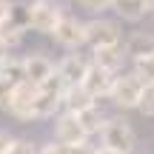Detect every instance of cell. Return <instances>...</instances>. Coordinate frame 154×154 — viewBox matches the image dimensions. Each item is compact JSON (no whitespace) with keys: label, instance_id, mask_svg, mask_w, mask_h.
<instances>
[{"label":"cell","instance_id":"obj_3","mask_svg":"<svg viewBox=\"0 0 154 154\" xmlns=\"http://www.w3.org/2000/svg\"><path fill=\"white\" fill-rule=\"evenodd\" d=\"M26 11H29V29H34L40 34H54L57 23L63 17V11L49 0H32L26 6Z\"/></svg>","mask_w":154,"mask_h":154},{"label":"cell","instance_id":"obj_11","mask_svg":"<svg viewBox=\"0 0 154 154\" xmlns=\"http://www.w3.org/2000/svg\"><path fill=\"white\" fill-rule=\"evenodd\" d=\"M126 49L123 46H109V49H97L94 51V66H100V69H106V72H111V74H117L123 69V63H126Z\"/></svg>","mask_w":154,"mask_h":154},{"label":"cell","instance_id":"obj_20","mask_svg":"<svg viewBox=\"0 0 154 154\" xmlns=\"http://www.w3.org/2000/svg\"><path fill=\"white\" fill-rule=\"evenodd\" d=\"M40 154H72V146L60 143V140H51V143H46L40 149Z\"/></svg>","mask_w":154,"mask_h":154},{"label":"cell","instance_id":"obj_26","mask_svg":"<svg viewBox=\"0 0 154 154\" xmlns=\"http://www.w3.org/2000/svg\"><path fill=\"white\" fill-rule=\"evenodd\" d=\"M72 154H97V149L88 146V143H83V146H72Z\"/></svg>","mask_w":154,"mask_h":154},{"label":"cell","instance_id":"obj_27","mask_svg":"<svg viewBox=\"0 0 154 154\" xmlns=\"http://www.w3.org/2000/svg\"><path fill=\"white\" fill-rule=\"evenodd\" d=\"M9 54H11V49H9V46H6V40L0 37V63H3V60H6V57H9Z\"/></svg>","mask_w":154,"mask_h":154},{"label":"cell","instance_id":"obj_10","mask_svg":"<svg viewBox=\"0 0 154 154\" xmlns=\"http://www.w3.org/2000/svg\"><path fill=\"white\" fill-rule=\"evenodd\" d=\"M23 66H26V80L34 83V86L46 83L51 74H54V63H51L46 54H29V57H23Z\"/></svg>","mask_w":154,"mask_h":154},{"label":"cell","instance_id":"obj_29","mask_svg":"<svg viewBox=\"0 0 154 154\" xmlns=\"http://www.w3.org/2000/svg\"><path fill=\"white\" fill-rule=\"evenodd\" d=\"M146 3V11H154V0H143Z\"/></svg>","mask_w":154,"mask_h":154},{"label":"cell","instance_id":"obj_18","mask_svg":"<svg viewBox=\"0 0 154 154\" xmlns=\"http://www.w3.org/2000/svg\"><path fill=\"white\" fill-rule=\"evenodd\" d=\"M134 74L143 83H154V51L143 57H134Z\"/></svg>","mask_w":154,"mask_h":154},{"label":"cell","instance_id":"obj_5","mask_svg":"<svg viewBox=\"0 0 154 154\" xmlns=\"http://www.w3.org/2000/svg\"><path fill=\"white\" fill-rule=\"evenodd\" d=\"M34 100H37V86L29 83V80H23V83L14 86L6 111L14 114L17 120H34Z\"/></svg>","mask_w":154,"mask_h":154},{"label":"cell","instance_id":"obj_19","mask_svg":"<svg viewBox=\"0 0 154 154\" xmlns=\"http://www.w3.org/2000/svg\"><path fill=\"white\" fill-rule=\"evenodd\" d=\"M137 109L143 111L146 117H154V83H146L143 86V94H140Z\"/></svg>","mask_w":154,"mask_h":154},{"label":"cell","instance_id":"obj_23","mask_svg":"<svg viewBox=\"0 0 154 154\" xmlns=\"http://www.w3.org/2000/svg\"><path fill=\"white\" fill-rule=\"evenodd\" d=\"M9 154H37V151H34V146L29 143V140H14L11 149H9Z\"/></svg>","mask_w":154,"mask_h":154},{"label":"cell","instance_id":"obj_22","mask_svg":"<svg viewBox=\"0 0 154 154\" xmlns=\"http://www.w3.org/2000/svg\"><path fill=\"white\" fill-rule=\"evenodd\" d=\"M83 9L88 11H103V9H111V0H77Z\"/></svg>","mask_w":154,"mask_h":154},{"label":"cell","instance_id":"obj_13","mask_svg":"<svg viewBox=\"0 0 154 154\" xmlns=\"http://www.w3.org/2000/svg\"><path fill=\"white\" fill-rule=\"evenodd\" d=\"M123 49H126V54L131 57H143V54H151L154 51V34H146V32H134L131 37L126 40V46H123Z\"/></svg>","mask_w":154,"mask_h":154},{"label":"cell","instance_id":"obj_17","mask_svg":"<svg viewBox=\"0 0 154 154\" xmlns=\"http://www.w3.org/2000/svg\"><path fill=\"white\" fill-rule=\"evenodd\" d=\"M23 34H26V29H23L20 23H14V20L0 23V37L6 40V46H9V49H14V46L23 43Z\"/></svg>","mask_w":154,"mask_h":154},{"label":"cell","instance_id":"obj_4","mask_svg":"<svg viewBox=\"0 0 154 154\" xmlns=\"http://www.w3.org/2000/svg\"><path fill=\"white\" fill-rule=\"evenodd\" d=\"M86 43L97 49H109V46H120V26L114 20H106V17H97V20L86 23Z\"/></svg>","mask_w":154,"mask_h":154},{"label":"cell","instance_id":"obj_1","mask_svg":"<svg viewBox=\"0 0 154 154\" xmlns=\"http://www.w3.org/2000/svg\"><path fill=\"white\" fill-rule=\"evenodd\" d=\"M100 134H103V146H109V149H114L120 154H131L137 149V134H134V128L128 126L126 120H120V117H109Z\"/></svg>","mask_w":154,"mask_h":154},{"label":"cell","instance_id":"obj_2","mask_svg":"<svg viewBox=\"0 0 154 154\" xmlns=\"http://www.w3.org/2000/svg\"><path fill=\"white\" fill-rule=\"evenodd\" d=\"M143 86L146 83L140 80L137 74H117L114 77V83H111V91H109V97H111V103L117 106V109H137V103H140V94H143Z\"/></svg>","mask_w":154,"mask_h":154},{"label":"cell","instance_id":"obj_28","mask_svg":"<svg viewBox=\"0 0 154 154\" xmlns=\"http://www.w3.org/2000/svg\"><path fill=\"white\" fill-rule=\"evenodd\" d=\"M97 154H120V151H114V149H109V146H100Z\"/></svg>","mask_w":154,"mask_h":154},{"label":"cell","instance_id":"obj_7","mask_svg":"<svg viewBox=\"0 0 154 154\" xmlns=\"http://www.w3.org/2000/svg\"><path fill=\"white\" fill-rule=\"evenodd\" d=\"M51 37H54V43L63 46V49H77V46L86 43V23L72 17V14H63Z\"/></svg>","mask_w":154,"mask_h":154},{"label":"cell","instance_id":"obj_6","mask_svg":"<svg viewBox=\"0 0 154 154\" xmlns=\"http://www.w3.org/2000/svg\"><path fill=\"white\" fill-rule=\"evenodd\" d=\"M54 140H60V143H66V146H83V143H88V131L83 128V123H80L77 114L63 111V114L57 117V123H54Z\"/></svg>","mask_w":154,"mask_h":154},{"label":"cell","instance_id":"obj_14","mask_svg":"<svg viewBox=\"0 0 154 154\" xmlns=\"http://www.w3.org/2000/svg\"><path fill=\"white\" fill-rule=\"evenodd\" d=\"M111 9L128 23H140L146 17V3L143 0H111Z\"/></svg>","mask_w":154,"mask_h":154},{"label":"cell","instance_id":"obj_12","mask_svg":"<svg viewBox=\"0 0 154 154\" xmlns=\"http://www.w3.org/2000/svg\"><path fill=\"white\" fill-rule=\"evenodd\" d=\"M94 103H97V100L83 86H69L66 91H63V109L72 111V114H80V111H86L88 106H94Z\"/></svg>","mask_w":154,"mask_h":154},{"label":"cell","instance_id":"obj_16","mask_svg":"<svg viewBox=\"0 0 154 154\" xmlns=\"http://www.w3.org/2000/svg\"><path fill=\"white\" fill-rule=\"evenodd\" d=\"M80 123H83V128H86L88 131V137H91V134H97V131H103V126H106V120H109V117L103 114V111L97 109V103L94 106H88L86 111H80Z\"/></svg>","mask_w":154,"mask_h":154},{"label":"cell","instance_id":"obj_25","mask_svg":"<svg viewBox=\"0 0 154 154\" xmlns=\"http://www.w3.org/2000/svg\"><path fill=\"white\" fill-rule=\"evenodd\" d=\"M11 6H14V0H0V23H6V20H9Z\"/></svg>","mask_w":154,"mask_h":154},{"label":"cell","instance_id":"obj_15","mask_svg":"<svg viewBox=\"0 0 154 154\" xmlns=\"http://www.w3.org/2000/svg\"><path fill=\"white\" fill-rule=\"evenodd\" d=\"M0 77L3 80H9V83H23L26 80V66H23V57H6L3 63H0Z\"/></svg>","mask_w":154,"mask_h":154},{"label":"cell","instance_id":"obj_24","mask_svg":"<svg viewBox=\"0 0 154 154\" xmlns=\"http://www.w3.org/2000/svg\"><path fill=\"white\" fill-rule=\"evenodd\" d=\"M11 143H14V137H11L9 131H3V128H0V154H9Z\"/></svg>","mask_w":154,"mask_h":154},{"label":"cell","instance_id":"obj_21","mask_svg":"<svg viewBox=\"0 0 154 154\" xmlns=\"http://www.w3.org/2000/svg\"><path fill=\"white\" fill-rule=\"evenodd\" d=\"M11 91H14V83H9V80H3V77H0V109H6V106H9Z\"/></svg>","mask_w":154,"mask_h":154},{"label":"cell","instance_id":"obj_9","mask_svg":"<svg viewBox=\"0 0 154 154\" xmlns=\"http://www.w3.org/2000/svg\"><path fill=\"white\" fill-rule=\"evenodd\" d=\"M54 72H57V77L63 80V86H80L83 83V77H86V72H88V63L83 60L80 54H66L60 63L54 66Z\"/></svg>","mask_w":154,"mask_h":154},{"label":"cell","instance_id":"obj_8","mask_svg":"<svg viewBox=\"0 0 154 154\" xmlns=\"http://www.w3.org/2000/svg\"><path fill=\"white\" fill-rule=\"evenodd\" d=\"M114 77H117V74H111V72H106V69H100V66H94V63H91L80 86L86 88V91L91 94L94 100H100V97H109V91H111V83H114Z\"/></svg>","mask_w":154,"mask_h":154}]
</instances>
